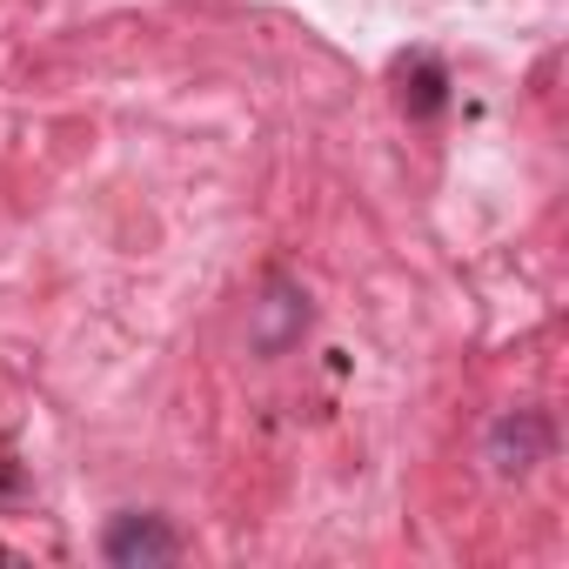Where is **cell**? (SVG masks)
<instances>
[{"instance_id":"6da1fadb","label":"cell","mask_w":569,"mask_h":569,"mask_svg":"<svg viewBox=\"0 0 569 569\" xmlns=\"http://www.w3.org/2000/svg\"><path fill=\"white\" fill-rule=\"evenodd\" d=\"M101 556L114 569H154V562H174L181 556V536L161 516H114L108 536H101Z\"/></svg>"},{"instance_id":"7a4b0ae2","label":"cell","mask_w":569,"mask_h":569,"mask_svg":"<svg viewBox=\"0 0 569 569\" xmlns=\"http://www.w3.org/2000/svg\"><path fill=\"white\" fill-rule=\"evenodd\" d=\"M549 442H556V429H549L542 409H509V416L496 422V436H489V456H496L502 476H529V469L549 456Z\"/></svg>"},{"instance_id":"3957f363","label":"cell","mask_w":569,"mask_h":569,"mask_svg":"<svg viewBox=\"0 0 569 569\" xmlns=\"http://www.w3.org/2000/svg\"><path fill=\"white\" fill-rule=\"evenodd\" d=\"M442 101H449V68H442L436 54L402 61V108H409L416 121H429V114H442Z\"/></svg>"}]
</instances>
